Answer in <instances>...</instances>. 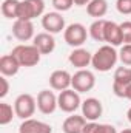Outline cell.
<instances>
[{
    "instance_id": "cell-30",
    "label": "cell",
    "mask_w": 131,
    "mask_h": 133,
    "mask_svg": "<svg viewBox=\"0 0 131 133\" xmlns=\"http://www.w3.org/2000/svg\"><path fill=\"white\" fill-rule=\"evenodd\" d=\"M91 0H74V5L76 6H86Z\"/></svg>"
},
{
    "instance_id": "cell-22",
    "label": "cell",
    "mask_w": 131,
    "mask_h": 133,
    "mask_svg": "<svg viewBox=\"0 0 131 133\" xmlns=\"http://www.w3.org/2000/svg\"><path fill=\"white\" fill-rule=\"evenodd\" d=\"M19 8H20V0H3V3H2V14L6 19L17 20Z\"/></svg>"
},
{
    "instance_id": "cell-12",
    "label": "cell",
    "mask_w": 131,
    "mask_h": 133,
    "mask_svg": "<svg viewBox=\"0 0 131 133\" xmlns=\"http://www.w3.org/2000/svg\"><path fill=\"white\" fill-rule=\"evenodd\" d=\"M49 87L56 91H63L71 88L72 82V74H69L66 70H54L49 74Z\"/></svg>"
},
{
    "instance_id": "cell-9",
    "label": "cell",
    "mask_w": 131,
    "mask_h": 133,
    "mask_svg": "<svg viewBox=\"0 0 131 133\" xmlns=\"http://www.w3.org/2000/svg\"><path fill=\"white\" fill-rule=\"evenodd\" d=\"M42 26L46 33L49 34H59L65 31V19L62 12L53 11V12H45L42 16Z\"/></svg>"
},
{
    "instance_id": "cell-8",
    "label": "cell",
    "mask_w": 131,
    "mask_h": 133,
    "mask_svg": "<svg viewBox=\"0 0 131 133\" xmlns=\"http://www.w3.org/2000/svg\"><path fill=\"white\" fill-rule=\"evenodd\" d=\"M57 102H59V108L65 113H74L80 105V93H77L74 88H68L59 93L57 96Z\"/></svg>"
},
{
    "instance_id": "cell-19",
    "label": "cell",
    "mask_w": 131,
    "mask_h": 133,
    "mask_svg": "<svg viewBox=\"0 0 131 133\" xmlns=\"http://www.w3.org/2000/svg\"><path fill=\"white\" fill-rule=\"evenodd\" d=\"M19 70H20V64L11 53L0 57V73H2V76H6V77L16 76L19 73Z\"/></svg>"
},
{
    "instance_id": "cell-3",
    "label": "cell",
    "mask_w": 131,
    "mask_h": 133,
    "mask_svg": "<svg viewBox=\"0 0 131 133\" xmlns=\"http://www.w3.org/2000/svg\"><path fill=\"white\" fill-rule=\"evenodd\" d=\"M37 108V99L30 93H22L19 95L14 101V110H16V116L20 118L22 121L33 118Z\"/></svg>"
},
{
    "instance_id": "cell-16",
    "label": "cell",
    "mask_w": 131,
    "mask_h": 133,
    "mask_svg": "<svg viewBox=\"0 0 131 133\" xmlns=\"http://www.w3.org/2000/svg\"><path fill=\"white\" fill-rule=\"evenodd\" d=\"M19 133H53V127L43 121L30 118V119L22 121L19 127Z\"/></svg>"
},
{
    "instance_id": "cell-33",
    "label": "cell",
    "mask_w": 131,
    "mask_h": 133,
    "mask_svg": "<svg viewBox=\"0 0 131 133\" xmlns=\"http://www.w3.org/2000/svg\"><path fill=\"white\" fill-rule=\"evenodd\" d=\"M120 133H131V129H123Z\"/></svg>"
},
{
    "instance_id": "cell-15",
    "label": "cell",
    "mask_w": 131,
    "mask_h": 133,
    "mask_svg": "<svg viewBox=\"0 0 131 133\" xmlns=\"http://www.w3.org/2000/svg\"><path fill=\"white\" fill-rule=\"evenodd\" d=\"M33 45L37 46V50H39L42 54H51V53L56 50V39H54V34H49V33H46V31L35 34L34 39H33Z\"/></svg>"
},
{
    "instance_id": "cell-21",
    "label": "cell",
    "mask_w": 131,
    "mask_h": 133,
    "mask_svg": "<svg viewBox=\"0 0 131 133\" xmlns=\"http://www.w3.org/2000/svg\"><path fill=\"white\" fill-rule=\"evenodd\" d=\"M105 26H106L105 19H96L88 28V33L91 36V39L96 42H105Z\"/></svg>"
},
{
    "instance_id": "cell-31",
    "label": "cell",
    "mask_w": 131,
    "mask_h": 133,
    "mask_svg": "<svg viewBox=\"0 0 131 133\" xmlns=\"http://www.w3.org/2000/svg\"><path fill=\"white\" fill-rule=\"evenodd\" d=\"M125 99L131 101V84L127 87V91H125Z\"/></svg>"
},
{
    "instance_id": "cell-13",
    "label": "cell",
    "mask_w": 131,
    "mask_h": 133,
    "mask_svg": "<svg viewBox=\"0 0 131 133\" xmlns=\"http://www.w3.org/2000/svg\"><path fill=\"white\" fill-rule=\"evenodd\" d=\"M12 36L20 42H28L34 39V25L33 20H22L17 19L12 23Z\"/></svg>"
},
{
    "instance_id": "cell-1",
    "label": "cell",
    "mask_w": 131,
    "mask_h": 133,
    "mask_svg": "<svg viewBox=\"0 0 131 133\" xmlns=\"http://www.w3.org/2000/svg\"><path fill=\"white\" fill-rule=\"evenodd\" d=\"M119 61V53L116 51V46L111 45H102L97 48V51L93 54V61H91V66L100 71V73H106L111 68H114Z\"/></svg>"
},
{
    "instance_id": "cell-20",
    "label": "cell",
    "mask_w": 131,
    "mask_h": 133,
    "mask_svg": "<svg viewBox=\"0 0 131 133\" xmlns=\"http://www.w3.org/2000/svg\"><path fill=\"white\" fill-rule=\"evenodd\" d=\"M86 12L91 17L102 19L108 12V2L106 0H91L86 5Z\"/></svg>"
},
{
    "instance_id": "cell-27",
    "label": "cell",
    "mask_w": 131,
    "mask_h": 133,
    "mask_svg": "<svg viewBox=\"0 0 131 133\" xmlns=\"http://www.w3.org/2000/svg\"><path fill=\"white\" fill-rule=\"evenodd\" d=\"M122 30V40L123 43H131V20H125L120 23Z\"/></svg>"
},
{
    "instance_id": "cell-7",
    "label": "cell",
    "mask_w": 131,
    "mask_h": 133,
    "mask_svg": "<svg viewBox=\"0 0 131 133\" xmlns=\"http://www.w3.org/2000/svg\"><path fill=\"white\" fill-rule=\"evenodd\" d=\"M131 84V68L130 66H119L113 76V93L117 98L125 99L127 87Z\"/></svg>"
},
{
    "instance_id": "cell-18",
    "label": "cell",
    "mask_w": 131,
    "mask_h": 133,
    "mask_svg": "<svg viewBox=\"0 0 131 133\" xmlns=\"http://www.w3.org/2000/svg\"><path fill=\"white\" fill-rule=\"evenodd\" d=\"M86 119L83 115H71L68 116L62 124L63 133H83V129L86 125Z\"/></svg>"
},
{
    "instance_id": "cell-11",
    "label": "cell",
    "mask_w": 131,
    "mask_h": 133,
    "mask_svg": "<svg viewBox=\"0 0 131 133\" xmlns=\"http://www.w3.org/2000/svg\"><path fill=\"white\" fill-rule=\"evenodd\" d=\"M80 108H82V115L85 116V119L88 122L97 121L103 113V105L97 98H86L82 102Z\"/></svg>"
},
{
    "instance_id": "cell-10",
    "label": "cell",
    "mask_w": 131,
    "mask_h": 133,
    "mask_svg": "<svg viewBox=\"0 0 131 133\" xmlns=\"http://www.w3.org/2000/svg\"><path fill=\"white\" fill-rule=\"evenodd\" d=\"M37 108L43 115L54 113L56 108H59L57 96L54 95V91H51V90H42V91H39V95H37Z\"/></svg>"
},
{
    "instance_id": "cell-28",
    "label": "cell",
    "mask_w": 131,
    "mask_h": 133,
    "mask_svg": "<svg viewBox=\"0 0 131 133\" xmlns=\"http://www.w3.org/2000/svg\"><path fill=\"white\" fill-rule=\"evenodd\" d=\"M116 9L123 14V16H130L131 14V0H117L116 2Z\"/></svg>"
},
{
    "instance_id": "cell-5",
    "label": "cell",
    "mask_w": 131,
    "mask_h": 133,
    "mask_svg": "<svg viewBox=\"0 0 131 133\" xmlns=\"http://www.w3.org/2000/svg\"><path fill=\"white\" fill-rule=\"evenodd\" d=\"M96 85V76L93 71L83 68L79 70L72 74V82H71V88H74L77 93H86L91 91Z\"/></svg>"
},
{
    "instance_id": "cell-29",
    "label": "cell",
    "mask_w": 131,
    "mask_h": 133,
    "mask_svg": "<svg viewBox=\"0 0 131 133\" xmlns=\"http://www.w3.org/2000/svg\"><path fill=\"white\" fill-rule=\"evenodd\" d=\"M8 91H9V82L6 79V76H2L0 77V98L3 99L8 95Z\"/></svg>"
},
{
    "instance_id": "cell-4",
    "label": "cell",
    "mask_w": 131,
    "mask_h": 133,
    "mask_svg": "<svg viewBox=\"0 0 131 133\" xmlns=\"http://www.w3.org/2000/svg\"><path fill=\"white\" fill-rule=\"evenodd\" d=\"M88 34L90 33H88V30H86L85 25L76 22V23H71V25H68L65 28V31H63V39H65V42L69 46H72V48H80V46L86 42Z\"/></svg>"
},
{
    "instance_id": "cell-25",
    "label": "cell",
    "mask_w": 131,
    "mask_h": 133,
    "mask_svg": "<svg viewBox=\"0 0 131 133\" xmlns=\"http://www.w3.org/2000/svg\"><path fill=\"white\" fill-rule=\"evenodd\" d=\"M119 61L122 65L131 66V43H123L119 51Z\"/></svg>"
},
{
    "instance_id": "cell-32",
    "label": "cell",
    "mask_w": 131,
    "mask_h": 133,
    "mask_svg": "<svg viewBox=\"0 0 131 133\" xmlns=\"http://www.w3.org/2000/svg\"><path fill=\"white\" fill-rule=\"evenodd\" d=\"M127 119H128V121L131 122V107L128 108V111H127Z\"/></svg>"
},
{
    "instance_id": "cell-26",
    "label": "cell",
    "mask_w": 131,
    "mask_h": 133,
    "mask_svg": "<svg viewBox=\"0 0 131 133\" xmlns=\"http://www.w3.org/2000/svg\"><path fill=\"white\" fill-rule=\"evenodd\" d=\"M53 6H54L56 11L65 12V11H69L74 6V0H53Z\"/></svg>"
},
{
    "instance_id": "cell-23",
    "label": "cell",
    "mask_w": 131,
    "mask_h": 133,
    "mask_svg": "<svg viewBox=\"0 0 131 133\" xmlns=\"http://www.w3.org/2000/svg\"><path fill=\"white\" fill-rule=\"evenodd\" d=\"M83 133H117V130L111 124H99L93 121V122H86Z\"/></svg>"
},
{
    "instance_id": "cell-14",
    "label": "cell",
    "mask_w": 131,
    "mask_h": 133,
    "mask_svg": "<svg viewBox=\"0 0 131 133\" xmlns=\"http://www.w3.org/2000/svg\"><path fill=\"white\" fill-rule=\"evenodd\" d=\"M68 61H69V64L72 66H76V68H79V70H83V68H86L88 65H91L93 54H91L88 50H85V48L80 46V48H74V50L69 53Z\"/></svg>"
},
{
    "instance_id": "cell-17",
    "label": "cell",
    "mask_w": 131,
    "mask_h": 133,
    "mask_svg": "<svg viewBox=\"0 0 131 133\" xmlns=\"http://www.w3.org/2000/svg\"><path fill=\"white\" fill-rule=\"evenodd\" d=\"M105 42L111 46H119L123 45L122 40V30H120V23L106 20V26H105Z\"/></svg>"
},
{
    "instance_id": "cell-2",
    "label": "cell",
    "mask_w": 131,
    "mask_h": 133,
    "mask_svg": "<svg viewBox=\"0 0 131 133\" xmlns=\"http://www.w3.org/2000/svg\"><path fill=\"white\" fill-rule=\"evenodd\" d=\"M11 54L19 61L20 66H26V68L37 65L40 62V57H42V53L37 50V46L33 45V43L31 45L20 43V45H17V46L12 48Z\"/></svg>"
},
{
    "instance_id": "cell-6",
    "label": "cell",
    "mask_w": 131,
    "mask_h": 133,
    "mask_svg": "<svg viewBox=\"0 0 131 133\" xmlns=\"http://www.w3.org/2000/svg\"><path fill=\"white\" fill-rule=\"evenodd\" d=\"M45 14V0H22L19 8V17L22 20H34Z\"/></svg>"
},
{
    "instance_id": "cell-24",
    "label": "cell",
    "mask_w": 131,
    "mask_h": 133,
    "mask_svg": "<svg viewBox=\"0 0 131 133\" xmlns=\"http://www.w3.org/2000/svg\"><path fill=\"white\" fill-rule=\"evenodd\" d=\"M16 116V110L8 102H0V125H8Z\"/></svg>"
}]
</instances>
